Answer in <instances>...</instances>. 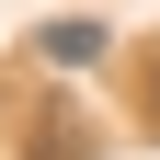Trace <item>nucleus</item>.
Masks as SVG:
<instances>
[{
	"label": "nucleus",
	"mask_w": 160,
	"mask_h": 160,
	"mask_svg": "<svg viewBox=\"0 0 160 160\" xmlns=\"http://www.w3.org/2000/svg\"><path fill=\"white\" fill-rule=\"evenodd\" d=\"M34 57L46 69H103V23H69L57 12V23H34Z\"/></svg>",
	"instance_id": "nucleus-1"
}]
</instances>
